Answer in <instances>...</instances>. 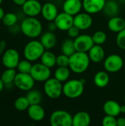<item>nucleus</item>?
Returning <instances> with one entry per match:
<instances>
[{"label":"nucleus","mask_w":125,"mask_h":126,"mask_svg":"<svg viewBox=\"0 0 125 126\" xmlns=\"http://www.w3.org/2000/svg\"><path fill=\"white\" fill-rule=\"evenodd\" d=\"M2 1H3V0H0V5L1 4V3H2Z\"/></svg>","instance_id":"nucleus-46"},{"label":"nucleus","mask_w":125,"mask_h":126,"mask_svg":"<svg viewBox=\"0 0 125 126\" xmlns=\"http://www.w3.org/2000/svg\"><path fill=\"white\" fill-rule=\"evenodd\" d=\"M102 11L104 14L108 17L111 18L113 16H116L119 12V6L116 1L108 0L105 2Z\"/></svg>","instance_id":"nucleus-24"},{"label":"nucleus","mask_w":125,"mask_h":126,"mask_svg":"<svg viewBox=\"0 0 125 126\" xmlns=\"http://www.w3.org/2000/svg\"><path fill=\"white\" fill-rule=\"evenodd\" d=\"M50 124L52 126H71L72 116L64 110H57L50 116Z\"/></svg>","instance_id":"nucleus-6"},{"label":"nucleus","mask_w":125,"mask_h":126,"mask_svg":"<svg viewBox=\"0 0 125 126\" xmlns=\"http://www.w3.org/2000/svg\"><path fill=\"white\" fill-rule=\"evenodd\" d=\"M30 104L27 98V97H18L14 103V107L17 111H24L28 109Z\"/></svg>","instance_id":"nucleus-31"},{"label":"nucleus","mask_w":125,"mask_h":126,"mask_svg":"<svg viewBox=\"0 0 125 126\" xmlns=\"http://www.w3.org/2000/svg\"><path fill=\"white\" fill-rule=\"evenodd\" d=\"M46 49L40 41L32 40L29 41L24 48V56L29 61H35L41 58Z\"/></svg>","instance_id":"nucleus-3"},{"label":"nucleus","mask_w":125,"mask_h":126,"mask_svg":"<svg viewBox=\"0 0 125 126\" xmlns=\"http://www.w3.org/2000/svg\"><path fill=\"white\" fill-rule=\"evenodd\" d=\"M88 55L91 61L98 63L104 60L105 53L102 45L94 44L88 52Z\"/></svg>","instance_id":"nucleus-19"},{"label":"nucleus","mask_w":125,"mask_h":126,"mask_svg":"<svg viewBox=\"0 0 125 126\" xmlns=\"http://www.w3.org/2000/svg\"><path fill=\"white\" fill-rule=\"evenodd\" d=\"M41 13L43 18L49 22V21H55V18L57 17L59 13L57 6L54 3L51 1H48L45 3L43 5H42Z\"/></svg>","instance_id":"nucleus-16"},{"label":"nucleus","mask_w":125,"mask_h":126,"mask_svg":"<svg viewBox=\"0 0 125 126\" xmlns=\"http://www.w3.org/2000/svg\"><path fill=\"white\" fill-rule=\"evenodd\" d=\"M121 113H125V104L123 106H121Z\"/></svg>","instance_id":"nucleus-44"},{"label":"nucleus","mask_w":125,"mask_h":126,"mask_svg":"<svg viewBox=\"0 0 125 126\" xmlns=\"http://www.w3.org/2000/svg\"><path fill=\"white\" fill-rule=\"evenodd\" d=\"M108 27L111 31L118 33L125 28V20L118 16L111 17L108 22Z\"/></svg>","instance_id":"nucleus-23"},{"label":"nucleus","mask_w":125,"mask_h":126,"mask_svg":"<svg viewBox=\"0 0 125 126\" xmlns=\"http://www.w3.org/2000/svg\"><path fill=\"white\" fill-rule=\"evenodd\" d=\"M106 0H83V7L85 11L90 14H95L102 11Z\"/></svg>","instance_id":"nucleus-15"},{"label":"nucleus","mask_w":125,"mask_h":126,"mask_svg":"<svg viewBox=\"0 0 125 126\" xmlns=\"http://www.w3.org/2000/svg\"><path fill=\"white\" fill-rule=\"evenodd\" d=\"M21 31L27 37L35 38L40 36L42 33V24L35 17L27 16L21 24Z\"/></svg>","instance_id":"nucleus-2"},{"label":"nucleus","mask_w":125,"mask_h":126,"mask_svg":"<svg viewBox=\"0 0 125 126\" xmlns=\"http://www.w3.org/2000/svg\"><path fill=\"white\" fill-rule=\"evenodd\" d=\"M69 56L64 54H61L57 56V65L58 66H69Z\"/></svg>","instance_id":"nucleus-36"},{"label":"nucleus","mask_w":125,"mask_h":126,"mask_svg":"<svg viewBox=\"0 0 125 126\" xmlns=\"http://www.w3.org/2000/svg\"><path fill=\"white\" fill-rule=\"evenodd\" d=\"M70 70L69 66H58L55 72V78L60 82H66L70 77Z\"/></svg>","instance_id":"nucleus-27"},{"label":"nucleus","mask_w":125,"mask_h":126,"mask_svg":"<svg viewBox=\"0 0 125 126\" xmlns=\"http://www.w3.org/2000/svg\"><path fill=\"white\" fill-rule=\"evenodd\" d=\"M1 61L4 67L9 69H15L20 61L18 52L13 48L8 49L4 51L2 55Z\"/></svg>","instance_id":"nucleus-10"},{"label":"nucleus","mask_w":125,"mask_h":126,"mask_svg":"<svg viewBox=\"0 0 125 126\" xmlns=\"http://www.w3.org/2000/svg\"><path fill=\"white\" fill-rule=\"evenodd\" d=\"M92 38L94 44L102 45L107 41V35L104 31L98 30L94 33V35H92Z\"/></svg>","instance_id":"nucleus-33"},{"label":"nucleus","mask_w":125,"mask_h":126,"mask_svg":"<svg viewBox=\"0 0 125 126\" xmlns=\"http://www.w3.org/2000/svg\"><path fill=\"white\" fill-rule=\"evenodd\" d=\"M40 41L46 49L53 48L57 44V38L55 34L52 31H47L41 35Z\"/></svg>","instance_id":"nucleus-22"},{"label":"nucleus","mask_w":125,"mask_h":126,"mask_svg":"<svg viewBox=\"0 0 125 126\" xmlns=\"http://www.w3.org/2000/svg\"><path fill=\"white\" fill-rule=\"evenodd\" d=\"M16 74L17 73L15 69L6 68V69L2 72L1 75V78L5 85H10L14 82Z\"/></svg>","instance_id":"nucleus-29"},{"label":"nucleus","mask_w":125,"mask_h":126,"mask_svg":"<svg viewBox=\"0 0 125 126\" xmlns=\"http://www.w3.org/2000/svg\"><path fill=\"white\" fill-rule=\"evenodd\" d=\"M4 14H5V13H4V9L0 6V21H1V20H2V18H3V17H4Z\"/></svg>","instance_id":"nucleus-42"},{"label":"nucleus","mask_w":125,"mask_h":126,"mask_svg":"<svg viewBox=\"0 0 125 126\" xmlns=\"http://www.w3.org/2000/svg\"></svg>","instance_id":"nucleus-48"},{"label":"nucleus","mask_w":125,"mask_h":126,"mask_svg":"<svg viewBox=\"0 0 125 126\" xmlns=\"http://www.w3.org/2000/svg\"><path fill=\"white\" fill-rule=\"evenodd\" d=\"M103 111L107 115L117 117L121 114V105L115 100H110L104 103Z\"/></svg>","instance_id":"nucleus-20"},{"label":"nucleus","mask_w":125,"mask_h":126,"mask_svg":"<svg viewBox=\"0 0 125 126\" xmlns=\"http://www.w3.org/2000/svg\"><path fill=\"white\" fill-rule=\"evenodd\" d=\"M113 1H117V0H113Z\"/></svg>","instance_id":"nucleus-51"},{"label":"nucleus","mask_w":125,"mask_h":126,"mask_svg":"<svg viewBox=\"0 0 125 126\" xmlns=\"http://www.w3.org/2000/svg\"><path fill=\"white\" fill-rule=\"evenodd\" d=\"M80 1H83V0H80Z\"/></svg>","instance_id":"nucleus-50"},{"label":"nucleus","mask_w":125,"mask_h":126,"mask_svg":"<svg viewBox=\"0 0 125 126\" xmlns=\"http://www.w3.org/2000/svg\"><path fill=\"white\" fill-rule=\"evenodd\" d=\"M61 51H62L63 54L68 55V56H71L72 54H74L76 52L74 40H72V39L65 40L62 43Z\"/></svg>","instance_id":"nucleus-28"},{"label":"nucleus","mask_w":125,"mask_h":126,"mask_svg":"<svg viewBox=\"0 0 125 126\" xmlns=\"http://www.w3.org/2000/svg\"><path fill=\"white\" fill-rule=\"evenodd\" d=\"M32 67V64L31 63V61L27 59L20 61L17 66V69L18 72L22 73H30Z\"/></svg>","instance_id":"nucleus-34"},{"label":"nucleus","mask_w":125,"mask_h":126,"mask_svg":"<svg viewBox=\"0 0 125 126\" xmlns=\"http://www.w3.org/2000/svg\"><path fill=\"white\" fill-rule=\"evenodd\" d=\"M35 80L33 79L30 73L19 72L16 74L14 80V85L16 88L21 91H29L32 89Z\"/></svg>","instance_id":"nucleus-8"},{"label":"nucleus","mask_w":125,"mask_h":126,"mask_svg":"<svg viewBox=\"0 0 125 126\" xmlns=\"http://www.w3.org/2000/svg\"><path fill=\"white\" fill-rule=\"evenodd\" d=\"M74 42L76 51L77 52H88L94 45L92 36L87 34L79 35L74 39Z\"/></svg>","instance_id":"nucleus-11"},{"label":"nucleus","mask_w":125,"mask_h":126,"mask_svg":"<svg viewBox=\"0 0 125 126\" xmlns=\"http://www.w3.org/2000/svg\"><path fill=\"white\" fill-rule=\"evenodd\" d=\"M62 82L55 78H50L44 82L43 91L46 95L50 99H58L63 94Z\"/></svg>","instance_id":"nucleus-5"},{"label":"nucleus","mask_w":125,"mask_h":126,"mask_svg":"<svg viewBox=\"0 0 125 126\" xmlns=\"http://www.w3.org/2000/svg\"><path fill=\"white\" fill-rule=\"evenodd\" d=\"M45 1H54V0H45Z\"/></svg>","instance_id":"nucleus-45"},{"label":"nucleus","mask_w":125,"mask_h":126,"mask_svg":"<svg viewBox=\"0 0 125 126\" xmlns=\"http://www.w3.org/2000/svg\"><path fill=\"white\" fill-rule=\"evenodd\" d=\"M116 42L120 49L125 50V28L117 33Z\"/></svg>","instance_id":"nucleus-35"},{"label":"nucleus","mask_w":125,"mask_h":126,"mask_svg":"<svg viewBox=\"0 0 125 126\" xmlns=\"http://www.w3.org/2000/svg\"><path fill=\"white\" fill-rule=\"evenodd\" d=\"M82 8L83 1L80 0H66L63 4V11L73 16L80 13Z\"/></svg>","instance_id":"nucleus-17"},{"label":"nucleus","mask_w":125,"mask_h":126,"mask_svg":"<svg viewBox=\"0 0 125 126\" xmlns=\"http://www.w3.org/2000/svg\"><path fill=\"white\" fill-rule=\"evenodd\" d=\"M27 114L29 117L35 122L42 121L46 114L45 110L40 104L30 105L27 109Z\"/></svg>","instance_id":"nucleus-18"},{"label":"nucleus","mask_w":125,"mask_h":126,"mask_svg":"<svg viewBox=\"0 0 125 126\" xmlns=\"http://www.w3.org/2000/svg\"><path fill=\"white\" fill-rule=\"evenodd\" d=\"M110 81V77L107 71H99L96 73L94 78V84L99 88L106 87Z\"/></svg>","instance_id":"nucleus-25"},{"label":"nucleus","mask_w":125,"mask_h":126,"mask_svg":"<svg viewBox=\"0 0 125 126\" xmlns=\"http://www.w3.org/2000/svg\"><path fill=\"white\" fill-rule=\"evenodd\" d=\"M4 83L3 82V80H1V78H0V92H1V91L3 90L4 89Z\"/></svg>","instance_id":"nucleus-43"},{"label":"nucleus","mask_w":125,"mask_h":126,"mask_svg":"<svg viewBox=\"0 0 125 126\" xmlns=\"http://www.w3.org/2000/svg\"><path fill=\"white\" fill-rule=\"evenodd\" d=\"M102 123L103 126H117L116 117L107 115V114L102 119Z\"/></svg>","instance_id":"nucleus-37"},{"label":"nucleus","mask_w":125,"mask_h":126,"mask_svg":"<svg viewBox=\"0 0 125 126\" xmlns=\"http://www.w3.org/2000/svg\"><path fill=\"white\" fill-rule=\"evenodd\" d=\"M0 49H1V44H0Z\"/></svg>","instance_id":"nucleus-49"},{"label":"nucleus","mask_w":125,"mask_h":126,"mask_svg":"<svg viewBox=\"0 0 125 126\" xmlns=\"http://www.w3.org/2000/svg\"><path fill=\"white\" fill-rule=\"evenodd\" d=\"M54 21L58 30L62 31H67L71 27L74 25V16L63 11L58 13Z\"/></svg>","instance_id":"nucleus-12"},{"label":"nucleus","mask_w":125,"mask_h":126,"mask_svg":"<svg viewBox=\"0 0 125 126\" xmlns=\"http://www.w3.org/2000/svg\"><path fill=\"white\" fill-rule=\"evenodd\" d=\"M26 1H27V0H13V1L15 4L19 5V6H22V5L24 4V2H25Z\"/></svg>","instance_id":"nucleus-41"},{"label":"nucleus","mask_w":125,"mask_h":126,"mask_svg":"<svg viewBox=\"0 0 125 126\" xmlns=\"http://www.w3.org/2000/svg\"><path fill=\"white\" fill-rule=\"evenodd\" d=\"M48 29H49V31H52V32H53L54 30H55L56 29H57V26H56V24H55V23L54 21H49V24L48 25Z\"/></svg>","instance_id":"nucleus-39"},{"label":"nucleus","mask_w":125,"mask_h":126,"mask_svg":"<svg viewBox=\"0 0 125 126\" xmlns=\"http://www.w3.org/2000/svg\"><path fill=\"white\" fill-rule=\"evenodd\" d=\"M40 59L43 64H44L50 69L57 65V56L50 51L45 50V52L43 53Z\"/></svg>","instance_id":"nucleus-26"},{"label":"nucleus","mask_w":125,"mask_h":126,"mask_svg":"<svg viewBox=\"0 0 125 126\" xmlns=\"http://www.w3.org/2000/svg\"><path fill=\"white\" fill-rule=\"evenodd\" d=\"M42 5L38 0H27L22 5V10L25 15L35 17L41 13Z\"/></svg>","instance_id":"nucleus-14"},{"label":"nucleus","mask_w":125,"mask_h":126,"mask_svg":"<svg viewBox=\"0 0 125 126\" xmlns=\"http://www.w3.org/2000/svg\"><path fill=\"white\" fill-rule=\"evenodd\" d=\"M90 61L91 60L88 52L76 51L74 54L69 56V67L71 72L77 74H81L88 69L90 65Z\"/></svg>","instance_id":"nucleus-1"},{"label":"nucleus","mask_w":125,"mask_h":126,"mask_svg":"<svg viewBox=\"0 0 125 126\" xmlns=\"http://www.w3.org/2000/svg\"><path fill=\"white\" fill-rule=\"evenodd\" d=\"M124 66H125V63H124Z\"/></svg>","instance_id":"nucleus-47"},{"label":"nucleus","mask_w":125,"mask_h":126,"mask_svg":"<svg viewBox=\"0 0 125 126\" xmlns=\"http://www.w3.org/2000/svg\"><path fill=\"white\" fill-rule=\"evenodd\" d=\"M84 85L81 80H68L63 86V94L69 99L78 98L83 94Z\"/></svg>","instance_id":"nucleus-4"},{"label":"nucleus","mask_w":125,"mask_h":126,"mask_svg":"<svg viewBox=\"0 0 125 126\" xmlns=\"http://www.w3.org/2000/svg\"><path fill=\"white\" fill-rule=\"evenodd\" d=\"M117 126H125V117H119L116 119Z\"/></svg>","instance_id":"nucleus-40"},{"label":"nucleus","mask_w":125,"mask_h":126,"mask_svg":"<svg viewBox=\"0 0 125 126\" xmlns=\"http://www.w3.org/2000/svg\"><path fill=\"white\" fill-rule=\"evenodd\" d=\"M91 121V116L86 111H79L72 117L73 126H88Z\"/></svg>","instance_id":"nucleus-21"},{"label":"nucleus","mask_w":125,"mask_h":126,"mask_svg":"<svg viewBox=\"0 0 125 126\" xmlns=\"http://www.w3.org/2000/svg\"><path fill=\"white\" fill-rule=\"evenodd\" d=\"M26 97L28 99L30 105L40 104L42 100V95L38 90H29Z\"/></svg>","instance_id":"nucleus-30"},{"label":"nucleus","mask_w":125,"mask_h":126,"mask_svg":"<svg viewBox=\"0 0 125 126\" xmlns=\"http://www.w3.org/2000/svg\"><path fill=\"white\" fill-rule=\"evenodd\" d=\"M80 30L75 27L74 25H73L72 27H71L68 30H67V32H68V35L70 38H77L79 35H80Z\"/></svg>","instance_id":"nucleus-38"},{"label":"nucleus","mask_w":125,"mask_h":126,"mask_svg":"<svg viewBox=\"0 0 125 126\" xmlns=\"http://www.w3.org/2000/svg\"><path fill=\"white\" fill-rule=\"evenodd\" d=\"M30 75L37 82H45L51 76V69L48 66L41 63L32 65Z\"/></svg>","instance_id":"nucleus-9"},{"label":"nucleus","mask_w":125,"mask_h":126,"mask_svg":"<svg viewBox=\"0 0 125 126\" xmlns=\"http://www.w3.org/2000/svg\"><path fill=\"white\" fill-rule=\"evenodd\" d=\"M93 24V18L88 13H79L74 16V25L80 30L89 29Z\"/></svg>","instance_id":"nucleus-13"},{"label":"nucleus","mask_w":125,"mask_h":126,"mask_svg":"<svg viewBox=\"0 0 125 126\" xmlns=\"http://www.w3.org/2000/svg\"><path fill=\"white\" fill-rule=\"evenodd\" d=\"M124 63L125 61L120 55L117 54H112L105 59L104 68L108 72L115 73L120 71L124 67Z\"/></svg>","instance_id":"nucleus-7"},{"label":"nucleus","mask_w":125,"mask_h":126,"mask_svg":"<svg viewBox=\"0 0 125 126\" xmlns=\"http://www.w3.org/2000/svg\"><path fill=\"white\" fill-rule=\"evenodd\" d=\"M1 21L3 24L7 27H13L18 21V16L14 13H7L4 14Z\"/></svg>","instance_id":"nucleus-32"}]
</instances>
